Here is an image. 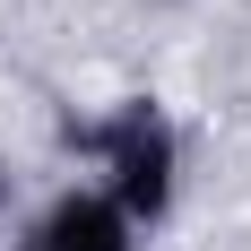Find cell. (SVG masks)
<instances>
[{"label":"cell","mask_w":251,"mask_h":251,"mask_svg":"<svg viewBox=\"0 0 251 251\" xmlns=\"http://www.w3.org/2000/svg\"><path fill=\"white\" fill-rule=\"evenodd\" d=\"M61 148L96 174L87 191H104L139 234H156L182 208V130L156 96H113L104 113H70Z\"/></svg>","instance_id":"6da1fadb"},{"label":"cell","mask_w":251,"mask_h":251,"mask_svg":"<svg viewBox=\"0 0 251 251\" xmlns=\"http://www.w3.org/2000/svg\"><path fill=\"white\" fill-rule=\"evenodd\" d=\"M139 243L148 234L130 226L104 191H87V182H61L44 208L18 217V251H139Z\"/></svg>","instance_id":"7a4b0ae2"},{"label":"cell","mask_w":251,"mask_h":251,"mask_svg":"<svg viewBox=\"0 0 251 251\" xmlns=\"http://www.w3.org/2000/svg\"><path fill=\"white\" fill-rule=\"evenodd\" d=\"M9 217H18V165L0 156V226H9Z\"/></svg>","instance_id":"3957f363"}]
</instances>
